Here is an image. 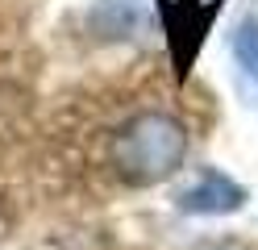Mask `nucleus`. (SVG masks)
<instances>
[{
	"label": "nucleus",
	"mask_w": 258,
	"mask_h": 250,
	"mask_svg": "<svg viewBox=\"0 0 258 250\" xmlns=\"http://www.w3.org/2000/svg\"><path fill=\"white\" fill-rule=\"evenodd\" d=\"M187 155V133L171 113H138L112 133L108 159L117 167V175L125 183L150 188V183L167 179L179 171V163Z\"/></svg>",
	"instance_id": "obj_1"
},
{
	"label": "nucleus",
	"mask_w": 258,
	"mask_h": 250,
	"mask_svg": "<svg viewBox=\"0 0 258 250\" xmlns=\"http://www.w3.org/2000/svg\"><path fill=\"white\" fill-rule=\"evenodd\" d=\"M163 9H167V42H171V50H175V59H179V75H187V67H191V59H196V50H200V42H204V29H208V21H213V13L221 9H200V5H191V0H163Z\"/></svg>",
	"instance_id": "obj_2"
},
{
	"label": "nucleus",
	"mask_w": 258,
	"mask_h": 250,
	"mask_svg": "<svg viewBox=\"0 0 258 250\" xmlns=\"http://www.w3.org/2000/svg\"><path fill=\"white\" fill-rule=\"evenodd\" d=\"M246 205V188L233 183L221 171H204L191 188L179 192V209L183 213H204V217H221V213H237Z\"/></svg>",
	"instance_id": "obj_3"
},
{
	"label": "nucleus",
	"mask_w": 258,
	"mask_h": 250,
	"mask_svg": "<svg viewBox=\"0 0 258 250\" xmlns=\"http://www.w3.org/2000/svg\"><path fill=\"white\" fill-rule=\"evenodd\" d=\"M92 25L100 29V38H129L142 25V0H100Z\"/></svg>",
	"instance_id": "obj_4"
},
{
	"label": "nucleus",
	"mask_w": 258,
	"mask_h": 250,
	"mask_svg": "<svg viewBox=\"0 0 258 250\" xmlns=\"http://www.w3.org/2000/svg\"><path fill=\"white\" fill-rule=\"evenodd\" d=\"M233 55H237V63H241V71L258 83V17H246V21L237 25V33H233Z\"/></svg>",
	"instance_id": "obj_5"
},
{
	"label": "nucleus",
	"mask_w": 258,
	"mask_h": 250,
	"mask_svg": "<svg viewBox=\"0 0 258 250\" xmlns=\"http://www.w3.org/2000/svg\"><path fill=\"white\" fill-rule=\"evenodd\" d=\"M208 250H241V246H229V242H221V246H208Z\"/></svg>",
	"instance_id": "obj_6"
}]
</instances>
